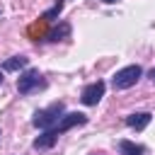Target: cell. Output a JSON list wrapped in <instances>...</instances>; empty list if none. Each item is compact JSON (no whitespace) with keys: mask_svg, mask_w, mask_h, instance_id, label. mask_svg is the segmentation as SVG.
I'll return each instance as SVG.
<instances>
[{"mask_svg":"<svg viewBox=\"0 0 155 155\" xmlns=\"http://www.w3.org/2000/svg\"><path fill=\"white\" fill-rule=\"evenodd\" d=\"M63 114H65V104H63V102H53L51 107L39 109V111L34 114L31 124H34L36 128H51V126H56V124L61 121Z\"/></svg>","mask_w":155,"mask_h":155,"instance_id":"obj_1","label":"cell"},{"mask_svg":"<svg viewBox=\"0 0 155 155\" xmlns=\"http://www.w3.org/2000/svg\"><path fill=\"white\" fill-rule=\"evenodd\" d=\"M140 75H143V68L140 65H126V68H121V70L114 73L111 85H114V90H128V87H133L138 82Z\"/></svg>","mask_w":155,"mask_h":155,"instance_id":"obj_2","label":"cell"},{"mask_svg":"<svg viewBox=\"0 0 155 155\" xmlns=\"http://www.w3.org/2000/svg\"><path fill=\"white\" fill-rule=\"evenodd\" d=\"M44 87H46V80L41 78L39 70H27V73H22L19 80H17L19 94H31V92H39V90H44Z\"/></svg>","mask_w":155,"mask_h":155,"instance_id":"obj_3","label":"cell"},{"mask_svg":"<svg viewBox=\"0 0 155 155\" xmlns=\"http://www.w3.org/2000/svg\"><path fill=\"white\" fill-rule=\"evenodd\" d=\"M104 90H107V85L102 82V80H97V82H90L85 90H82V94H80V99H82V104L85 107H94L102 97H104Z\"/></svg>","mask_w":155,"mask_h":155,"instance_id":"obj_4","label":"cell"},{"mask_svg":"<svg viewBox=\"0 0 155 155\" xmlns=\"http://www.w3.org/2000/svg\"><path fill=\"white\" fill-rule=\"evenodd\" d=\"M82 124H87V116H85V114H80V111H68V114L61 116V121H58L53 128H56L58 136H63L68 128H73V126H82Z\"/></svg>","mask_w":155,"mask_h":155,"instance_id":"obj_5","label":"cell"},{"mask_svg":"<svg viewBox=\"0 0 155 155\" xmlns=\"http://www.w3.org/2000/svg\"><path fill=\"white\" fill-rule=\"evenodd\" d=\"M150 119H153V114H148V111H136V114H128V116H126V126H128V128H136V131H143V128L150 124Z\"/></svg>","mask_w":155,"mask_h":155,"instance_id":"obj_6","label":"cell"},{"mask_svg":"<svg viewBox=\"0 0 155 155\" xmlns=\"http://www.w3.org/2000/svg\"><path fill=\"white\" fill-rule=\"evenodd\" d=\"M58 140V133H56V128H46L36 140H34V148L36 150H46V148H51L53 143Z\"/></svg>","mask_w":155,"mask_h":155,"instance_id":"obj_7","label":"cell"},{"mask_svg":"<svg viewBox=\"0 0 155 155\" xmlns=\"http://www.w3.org/2000/svg\"><path fill=\"white\" fill-rule=\"evenodd\" d=\"M27 58L24 56H12V58H7L5 63H2V70H7V73H15V70H22V68H27Z\"/></svg>","mask_w":155,"mask_h":155,"instance_id":"obj_8","label":"cell"},{"mask_svg":"<svg viewBox=\"0 0 155 155\" xmlns=\"http://www.w3.org/2000/svg\"><path fill=\"white\" fill-rule=\"evenodd\" d=\"M119 150H121V155H143L145 153L143 145H136L131 140H119Z\"/></svg>","mask_w":155,"mask_h":155,"instance_id":"obj_9","label":"cell"},{"mask_svg":"<svg viewBox=\"0 0 155 155\" xmlns=\"http://www.w3.org/2000/svg\"><path fill=\"white\" fill-rule=\"evenodd\" d=\"M61 7H63V2H61V0H58V2H56V7H53V10H48V12H46V15H41V19H53V17H56V15H58V12H61Z\"/></svg>","mask_w":155,"mask_h":155,"instance_id":"obj_10","label":"cell"},{"mask_svg":"<svg viewBox=\"0 0 155 155\" xmlns=\"http://www.w3.org/2000/svg\"><path fill=\"white\" fill-rule=\"evenodd\" d=\"M148 78H150V80H153V82H155V68H153V70H150V73H148Z\"/></svg>","mask_w":155,"mask_h":155,"instance_id":"obj_11","label":"cell"},{"mask_svg":"<svg viewBox=\"0 0 155 155\" xmlns=\"http://www.w3.org/2000/svg\"><path fill=\"white\" fill-rule=\"evenodd\" d=\"M102 2H116V0H102Z\"/></svg>","mask_w":155,"mask_h":155,"instance_id":"obj_12","label":"cell"},{"mask_svg":"<svg viewBox=\"0 0 155 155\" xmlns=\"http://www.w3.org/2000/svg\"><path fill=\"white\" fill-rule=\"evenodd\" d=\"M0 82H2V73H0Z\"/></svg>","mask_w":155,"mask_h":155,"instance_id":"obj_13","label":"cell"}]
</instances>
